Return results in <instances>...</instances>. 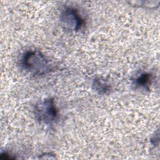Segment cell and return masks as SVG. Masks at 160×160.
Here are the masks:
<instances>
[{
	"label": "cell",
	"mask_w": 160,
	"mask_h": 160,
	"mask_svg": "<svg viewBox=\"0 0 160 160\" xmlns=\"http://www.w3.org/2000/svg\"><path fill=\"white\" fill-rule=\"evenodd\" d=\"M36 111L38 119L47 124L54 121L58 116L57 109L52 99H46L37 105Z\"/></svg>",
	"instance_id": "obj_2"
},
{
	"label": "cell",
	"mask_w": 160,
	"mask_h": 160,
	"mask_svg": "<svg viewBox=\"0 0 160 160\" xmlns=\"http://www.w3.org/2000/svg\"><path fill=\"white\" fill-rule=\"evenodd\" d=\"M61 20L66 24L72 28L75 31L79 30L84 23V21L80 17L76 9L68 8L62 12Z\"/></svg>",
	"instance_id": "obj_3"
},
{
	"label": "cell",
	"mask_w": 160,
	"mask_h": 160,
	"mask_svg": "<svg viewBox=\"0 0 160 160\" xmlns=\"http://www.w3.org/2000/svg\"><path fill=\"white\" fill-rule=\"evenodd\" d=\"M151 80V75L144 73V74H142L140 76H139L136 79V84L139 86L147 88V86H149V84L150 83Z\"/></svg>",
	"instance_id": "obj_4"
},
{
	"label": "cell",
	"mask_w": 160,
	"mask_h": 160,
	"mask_svg": "<svg viewBox=\"0 0 160 160\" xmlns=\"http://www.w3.org/2000/svg\"><path fill=\"white\" fill-rule=\"evenodd\" d=\"M21 64L26 71L34 74L41 75L49 69L48 61L40 52L37 51L26 52L21 59Z\"/></svg>",
	"instance_id": "obj_1"
}]
</instances>
